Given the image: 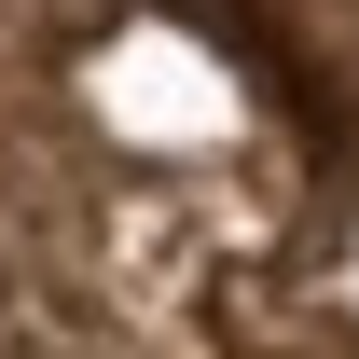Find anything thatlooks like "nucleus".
Returning <instances> with one entry per match:
<instances>
[{
    "label": "nucleus",
    "instance_id": "f257e3e1",
    "mask_svg": "<svg viewBox=\"0 0 359 359\" xmlns=\"http://www.w3.org/2000/svg\"><path fill=\"white\" fill-rule=\"evenodd\" d=\"M0 359H359V0H0Z\"/></svg>",
    "mask_w": 359,
    "mask_h": 359
}]
</instances>
